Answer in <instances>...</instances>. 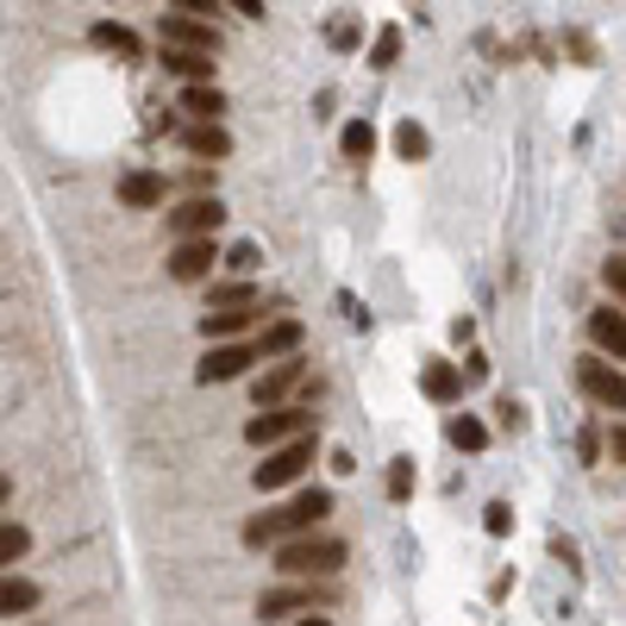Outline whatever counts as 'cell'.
Wrapping results in <instances>:
<instances>
[{
    "instance_id": "30",
    "label": "cell",
    "mask_w": 626,
    "mask_h": 626,
    "mask_svg": "<svg viewBox=\"0 0 626 626\" xmlns=\"http://www.w3.org/2000/svg\"><path fill=\"white\" fill-rule=\"evenodd\" d=\"M226 263H233L238 276H251L257 263H263V257H257V245H233V257H226Z\"/></svg>"
},
{
    "instance_id": "31",
    "label": "cell",
    "mask_w": 626,
    "mask_h": 626,
    "mask_svg": "<svg viewBox=\"0 0 626 626\" xmlns=\"http://www.w3.org/2000/svg\"><path fill=\"white\" fill-rule=\"evenodd\" d=\"M602 282L614 289V301H620V294H626V257H614V263H607V270H602Z\"/></svg>"
},
{
    "instance_id": "34",
    "label": "cell",
    "mask_w": 626,
    "mask_h": 626,
    "mask_svg": "<svg viewBox=\"0 0 626 626\" xmlns=\"http://www.w3.org/2000/svg\"><path fill=\"white\" fill-rule=\"evenodd\" d=\"M238 13H245V20H263V0H233Z\"/></svg>"
},
{
    "instance_id": "25",
    "label": "cell",
    "mask_w": 626,
    "mask_h": 626,
    "mask_svg": "<svg viewBox=\"0 0 626 626\" xmlns=\"http://www.w3.org/2000/svg\"><path fill=\"white\" fill-rule=\"evenodd\" d=\"M207 307H257V289L238 276V282H214V301Z\"/></svg>"
},
{
    "instance_id": "2",
    "label": "cell",
    "mask_w": 626,
    "mask_h": 626,
    "mask_svg": "<svg viewBox=\"0 0 626 626\" xmlns=\"http://www.w3.org/2000/svg\"><path fill=\"white\" fill-rule=\"evenodd\" d=\"M276 570L282 576H333L345 570V539H326V532H294L276 551Z\"/></svg>"
},
{
    "instance_id": "28",
    "label": "cell",
    "mask_w": 626,
    "mask_h": 626,
    "mask_svg": "<svg viewBox=\"0 0 626 626\" xmlns=\"http://www.w3.org/2000/svg\"><path fill=\"white\" fill-rule=\"evenodd\" d=\"M389 495H395V501H408V495H413V457H395V464H389Z\"/></svg>"
},
{
    "instance_id": "14",
    "label": "cell",
    "mask_w": 626,
    "mask_h": 626,
    "mask_svg": "<svg viewBox=\"0 0 626 626\" xmlns=\"http://www.w3.org/2000/svg\"><path fill=\"white\" fill-rule=\"evenodd\" d=\"M307 607H313V589L289 583V589H270V595L257 602V614H263V620H289V614H307Z\"/></svg>"
},
{
    "instance_id": "20",
    "label": "cell",
    "mask_w": 626,
    "mask_h": 626,
    "mask_svg": "<svg viewBox=\"0 0 626 626\" xmlns=\"http://www.w3.org/2000/svg\"><path fill=\"white\" fill-rule=\"evenodd\" d=\"M420 389H427V401H457V389H464V376H457V364H427V376H420Z\"/></svg>"
},
{
    "instance_id": "12",
    "label": "cell",
    "mask_w": 626,
    "mask_h": 626,
    "mask_svg": "<svg viewBox=\"0 0 626 626\" xmlns=\"http://www.w3.org/2000/svg\"><path fill=\"white\" fill-rule=\"evenodd\" d=\"M182 114L195 119V126H214L226 114V95H219V82H188L182 88Z\"/></svg>"
},
{
    "instance_id": "13",
    "label": "cell",
    "mask_w": 626,
    "mask_h": 626,
    "mask_svg": "<svg viewBox=\"0 0 626 626\" xmlns=\"http://www.w3.org/2000/svg\"><path fill=\"white\" fill-rule=\"evenodd\" d=\"M245 326H251V307H207L201 313V338H207V345H226V338H238L245 333Z\"/></svg>"
},
{
    "instance_id": "3",
    "label": "cell",
    "mask_w": 626,
    "mask_h": 626,
    "mask_svg": "<svg viewBox=\"0 0 626 626\" xmlns=\"http://www.w3.org/2000/svg\"><path fill=\"white\" fill-rule=\"evenodd\" d=\"M307 464H313V432H301V439H282V445H270V457L251 470V483L263 495L270 489H289V483H301L307 476Z\"/></svg>"
},
{
    "instance_id": "7",
    "label": "cell",
    "mask_w": 626,
    "mask_h": 626,
    "mask_svg": "<svg viewBox=\"0 0 626 626\" xmlns=\"http://www.w3.org/2000/svg\"><path fill=\"white\" fill-rule=\"evenodd\" d=\"M219 219H226L219 195H195V201H182L176 214H170V233H176V238H214Z\"/></svg>"
},
{
    "instance_id": "36",
    "label": "cell",
    "mask_w": 626,
    "mask_h": 626,
    "mask_svg": "<svg viewBox=\"0 0 626 626\" xmlns=\"http://www.w3.org/2000/svg\"><path fill=\"white\" fill-rule=\"evenodd\" d=\"M7 501H13V483H7V476H0V508H7Z\"/></svg>"
},
{
    "instance_id": "1",
    "label": "cell",
    "mask_w": 626,
    "mask_h": 626,
    "mask_svg": "<svg viewBox=\"0 0 626 626\" xmlns=\"http://www.w3.org/2000/svg\"><path fill=\"white\" fill-rule=\"evenodd\" d=\"M326 514H333V489H301L289 508L257 514L251 527H245V546H276V539H294V532H313Z\"/></svg>"
},
{
    "instance_id": "11",
    "label": "cell",
    "mask_w": 626,
    "mask_h": 626,
    "mask_svg": "<svg viewBox=\"0 0 626 626\" xmlns=\"http://www.w3.org/2000/svg\"><path fill=\"white\" fill-rule=\"evenodd\" d=\"M589 338H595V352H602V357L620 364V357H626V320H620V307H595V313H589Z\"/></svg>"
},
{
    "instance_id": "23",
    "label": "cell",
    "mask_w": 626,
    "mask_h": 626,
    "mask_svg": "<svg viewBox=\"0 0 626 626\" xmlns=\"http://www.w3.org/2000/svg\"><path fill=\"white\" fill-rule=\"evenodd\" d=\"M32 551V532L20 527V520H0V570H13Z\"/></svg>"
},
{
    "instance_id": "18",
    "label": "cell",
    "mask_w": 626,
    "mask_h": 626,
    "mask_svg": "<svg viewBox=\"0 0 626 626\" xmlns=\"http://www.w3.org/2000/svg\"><path fill=\"white\" fill-rule=\"evenodd\" d=\"M163 69L182 82H214V57L207 51H176V44H163Z\"/></svg>"
},
{
    "instance_id": "24",
    "label": "cell",
    "mask_w": 626,
    "mask_h": 626,
    "mask_svg": "<svg viewBox=\"0 0 626 626\" xmlns=\"http://www.w3.org/2000/svg\"><path fill=\"white\" fill-rule=\"evenodd\" d=\"M95 44L100 51H119V57H138V32H126V25H114V20L95 25Z\"/></svg>"
},
{
    "instance_id": "15",
    "label": "cell",
    "mask_w": 626,
    "mask_h": 626,
    "mask_svg": "<svg viewBox=\"0 0 626 626\" xmlns=\"http://www.w3.org/2000/svg\"><path fill=\"white\" fill-rule=\"evenodd\" d=\"M119 201H126V207H163V176L126 170V176H119Z\"/></svg>"
},
{
    "instance_id": "8",
    "label": "cell",
    "mask_w": 626,
    "mask_h": 626,
    "mask_svg": "<svg viewBox=\"0 0 626 626\" xmlns=\"http://www.w3.org/2000/svg\"><path fill=\"white\" fill-rule=\"evenodd\" d=\"M163 44H176V51H207L214 57L219 51V25H207V20H188V13H163Z\"/></svg>"
},
{
    "instance_id": "21",
    "label": "cell",
    "mask_w": 626,
    "mask_h": 626,
    "mask_svg": "<svg viewBox=\"0 0 626 626\" xmlns=\"http://www.w3.org/2000/svg\"><path fill=\"white\" fill-rule=\"evenodd\" d=\"M451 445H457V451H483V445H489V427H483V420H476V413H451Z\"/></svg>"
},
{
    "instance_id": "4",
    "label": "cell",
    "mask_w": 626,
    "mask_h": 626,
    "mask_svg": "<svg viewBox=\"0 0 626 626\" xmlns=\"http://www.w3.org/2000/svg\"><path fill=\"white\" fill-rule=\"evenodd\" d=\"M307 427H313L307 408H257L251 420H245V445L270 451V445H282V439H301Z\"/></svg>"
},
{
    "instance_id": "35",
    "label": "cell",
    "mask_w": 626,
    "mask_h": 626,
    "mask_svg": "<svg viewBox=\"0 0 626 626\" xmlns=\"http://www.w3.org/2000/svg\"><path fill=\"white\" fill-rule=\"evenodd\" d=\"M294 626H333V620H326V614H313V607H307V614H301Z\"/></svg>"
},
{
    "instance_id": "32",
    "label": "cell",
    "mask_w": 626,
    "mask_h": 626,
    "mask_svg": "<svg viewBox=\"0 0 626 626\" xmlns=\"http://www.w3.org/2000/svg\"><path fill=\"white\" fill-rule=\"evenodd\" d=\"M483 527H489L495 539H501V532L514 527V508H508V501H495V508H489V520H483Z\"/></svg>"
},
{
    "instance_id": "27",
    "label": "cell",
    "mask_w": 626,
    "mask_h": 626,
    "mask_svg": "<svg viewBox=\"0 0 626 626\" xmlns=\"http://www.w3.org/2000/svg\"><path fill=\"white\" fill-rule=\"evenodd\" d=\"M395 151L408 156V163H413V156H427V132H420L413 119H401V126H395Z\"/></svg>"
},
{
    "instance_id": "16",
    "label": "cell",
    "mask_w": 626,
    "mask_h": 626,
    "mask_svg": "<svg viewBox=\"0 0 626 626\" xmlns=\"http://www.w3.org/2000/svg\"><path fill=\"white\" fill-rule=\"evenodd\" d=\"M294 345H301V320H270V326H263V338H257L251 352L270 364V357H294Z\"/></svg>"
},
{
    "instance_id": "17",
    "label": "cell",
    "mask_w": 626,
    "mask_h": 626,
    "mask_svg": "<svg viewBox=\"0 0 626 626\" xmlns=\"http://www.w3.org/2000/svg\"><path fill=\"white\" fill-rule=\"evenodd\" d=\"M182 144H188V156H233V132H226V126H188V132H182Z\"/></svg>"
},
{
    "instance_id": "10",
    "label": "cell",
    "mask_w": 626,
    "mask_h": 626,
    "mask_svg": "<svg viewBox=\"0 0 626 626\" xmlns=\"http://www.w3.org/2000/svg\"><path fill=\"white\" fill-rule=\"evenodd\" d=\"M301 370H307L301 357H270V370L257 376V408H282L294 395V382H301Z\"/></svg>"
},
{
    "instance_id": "6",
    "label": "cell",
    "mask_w": 626,
    "mask_h": 626,
    "mask_svg": "<svg viewBox=\"0 0 626 626\" xmlns=\"http://www.w3.org/2000/svg\"><path fill=\"white\" fill-rule=\"evenodd\" d=\"M576 382H583V395H589V401H602V408H614V413H620V401H626L620 364H607V357H583Z\"/></svg>"
},
{
    "instance_id": "29",
    "label": "cell",
    "mask_w": 626,
    "mask_h": 626,
    "mask_svg": "<svg viewBox=\"0 0 626 626\" xmlns=\"http://www.w3.org/2000/svg\"><path fill=\"white\" fill-rule=\"evenodd\" d=\"M176 13H188V20H207L214 25V13H219V0H170Z\"/></svg>"
},
{
    "instance_id": "5",
    "label": "cell",
    "mask_w": 626,
    "mask_h": 626,
    "mask_svg": "<svg viewBox=\"0 0 626 626\" xmlns=\"http://www.w3.org/2000/svg\"><path fill=\"white\" fill-rule=\"evenodd\" d=\"M251 364H257L251 345H214V352L195 364V382H201V389H214V382H233V376H245Z\"/></svg>"
},
{
    "instance_id": "9",
    "label": "cell",
    "mask_w": 626,
    "mask_h": 626,
    "mask_svg": "<svg viewBox=\"0 0 626 626\" xmlns=\"http://www.w3.org/2000/svg\"><path fill=\"white\" fill-rule=\"evenodd\" d=\"M214 263H219L214 238H176V251H170V276H176V282H207Z\"/></svg>"
},
{
    "instance_id": "33",
    "label": "cell",
    "mask_w": 626,
    "mask_h": 626,
    "mask_svg": "<svg viewBox=\"0 0 626 626\" xmlns=\"http://www.w3.org/2000/svg\"><path fill=\"white\" fill-rule=\"evenodd\" d=\"M333 44H338V51H352V44H357V25L338 20V25H333Z\"/></svg>"
},
{
    "instance_id": "19",
    "label": "cell",
    "mask_w": 626,
    "mask_h": 626,
    "mask_svg": "<svg viewBox=\"0 0 626 626\" xmlns=\"http://www.w3.org/2000/svg\"><path fill=\"white\" fill-rule=\"evenodd\" d=\"M32 607H39V583L32 576H0V620L32 614Z\"/></svg>"
},
{
    "instance_id": "22",
    "label": "cell",
    "mask_w": 626,
    "mask_h": 626,
    "mask_svg": "<svg viewBox=\"0 0 626 626\" xmlns=\"http://www.w3.org/2000/svg\"><path fill=\"white\" fill-rule=\"evenodd\" d=\"M338 151L352 156V163H370V151H376V132H370V119H352V126L338 132Z\"/></svg>"
},
{
    "instance_id": "26",
    "label": "cell",
    "mask_w": 626,
    "mask_h": 626,
    "mask_svg": "<svg viewBox=\"0 0 626 626\" xmlns=\"http://www.w3.org/2000/svg\"><path fill=\"white\" fill-rule=\"evenodd\" d=\"M395 57H401V25H382L370 39V69H389Z\"/></svg>"
}]
</instances>
